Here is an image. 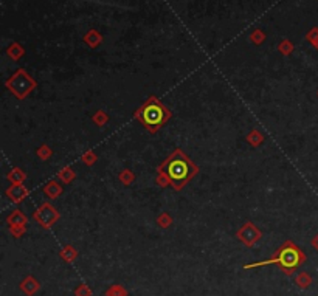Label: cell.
Wrapping results in <instances>:
<instances>
[{
  "instance_id": "8",
  "label": "cell",
  "mask_w": 318,
  "mask_h": 296,
  "mask_svg": "<svg viewBox=\"0 0 318 296\" xmlns=\"http://www.w3.org/2000/svg\"><path fill=\"white\" fill-rule=\"evenodd\" d=\"M6 224L8 226H27L28 217L23 214L20 209H14L11 214L6 217Z\"/></svg>"
},
{
  "instance_id": "4",
  "label": "cell",
  "mask_w": 318,
  "mask_h": 296,
  "mask_svg": "<svg viewBox=\"0 0 318 296\" xmlns=\"http://www.w3.org/2000/svg\"><path fill=\"white\" fill-rule=\"evenodd\" d=\"M5 87L18 100H25L33 90L37 87V82L33 79V76L25 69H18L5 81Z\"/></svg>"
},
{
  "instance_id": "7",
  "label": "cell",
  "mask_w": 318,
  "mask_h": 296,
  "mask_svg": "<svg viewBox=\"0 0 318 296\" xmlns=\"http://www.w3.org/2000/svg\"><path fill=\"white\" fill-rule=\"evenodd\" d=\"M28 194H30V191H28L27 186L23 185V183H19V185H13V183H11V186H8V188L5 189V195H6L8 199H10L13 203H16V205L22 203V202L28 197Z\"/></svg>"
},
{
  "instance_id": "19",
  "label": "cell",
  "mask_w": 318,
  "mask_h": 296,
  "mask_svg": "<svg viewBox=\"0 0 318 296\" xmlns=\"http://www.w3.org/2000/svg\"><path fill=\"white\" fill-rule=\"evenodd\" d=\"M36 155H37V158L45 161V160H50L52 158L53 151H52V147L48 146V144H40L36 149Z\"/></svg>"
},
{
  "instance_id": "13",
  "label": "cell",
  "mask_w": 318,
  "mask_h": 296,
  "mask_svg": "<svg viewBox=\"0 0 318 296\" xmlns=\"http://www.w3.org/2000/svg\"><path fill=\"white\" fill-rule=\"evenodd\" d=\"M6 54L10 59L13 61H19L20 57L25 54V48H23L19 42H13L10 47H8V50H6Z\"/></svg>"
},
{
  "instance_id": "25",
  "label": "cell",
  "mask_w": 318,
  "mask_h": 296,
  "mask_svg": "<svg viewBox=\"0 0 318 296\" xmlns=\"http://www.w3.org/2000/svg\"><path fill=\"white\" fill-rule=\"evenodd\" d=\"M106 296H127V292L121 285H112L110 289L106 292Z\"/></svg>"
},
{
  "instance_id": "11",
  "label": "cell",
  "mask_w": 318,
  "mask_h": 296,
  "mask_svg": "<svg viewBox=\"0 0 318 296\" xmlns=\"http://www.w3.org/2000/svg\"><path fill=\"white\" fill-rule=\"evenodd\" d=\"M20 290L25 293V295L31 296V295H35V293L39 290V282H37L33 276H28V278H25V279L22 281Z\"/></svg>"
},
{
  "instance_id": "20",
  "label": "cell",
  "mask_w": 318,
  "mask_h": 296,
  "mask_svg": "<svg viewBox=\"0 0 318 296\" xmlns=\"http://www.w3.org/2000/svg\"><path fill=\"white\" fill-rule=\"evenodd\" d=\"M293 50H295V47H293V44L290 42L289 39H283L281 42L278 44V52L283 56H290L293 53Z\"/></svg>"
},
{
  "instance_id": "1",
  "label": "cell",
  "mask_w": 318,
  "mask_h": 296,
  "mask_svg": "<svg viewBox=\"0 0 318 296\" xmlns=\"http://www.w3.org/2000/svg\"><path fill=\"white\" fill-rule=\"evenodd\" d=\"M157 174L165 175L174 191H182L199 174V168L182 149H176L159 164Z\"/></svg>"
},
{
  "instance_id": "2",
  "label": "cell",
  "mask_w": 318,
  "mask_h": 296,
  "mask_svg": "<svg viewBox=\"0 0 318 296\" xmlns=\"http://www.w3.org/2000/svg\"><path fill=\"white\" fill-rule=\"evenodd\" d=\"M134 117L141 122L146 130H149L151 134H156L160 127L166 124L168 120L173 117V113L156 95H151L134 112Z\"/></svg>"
},
{
  "instance_id": "26",
  "label": "cell",
  "mask_w": 318,
  "mask_h": 296,
  "mask_svg": "<svg viewBox=\"0 0 318 296\" xmlns=\"http://www.w3.org/2000/svg\"><path fill=\"white\" fill-rule=\"evenodd\" d=\"M306 40L309 44H312L318 50V28H312L311 31H309L306 35Z\"/></svg>"
},
{
  "instance_id": "10",
  "label": "cell",
  "mask_w": 318,
  "mask_h": 296,
  "mask_svg": "<svg viewBox=\"0 0 318 296\" xmlns=\"http://www.w3.org/2000/svg\"><path fill=\"white\" fill-rule=\"evenodd\" d=\"M84 44L88 45L90 48H96L103 44V35L96 30H88L84 36Z\"/></svg>"
},
{
  "instance_id": "17",
  "label": "cell",
  "mask_w": 318,
  "mask_h": 296,
  "mask_svg": "<svg viewBox=\"0 0 318 296\" xmlns=\"http://www.w3.org/2000/svg\"><path fill=\"white\" fill-rule=\"evenodd\" d=\"M118 180H120V183H123L124 186H129L135 182V174L130 169H123L118 174Z\"/></svg>"
},
{
  "instance_id": "27",
  "label": "cell",
  "mask_w": 318,
  "mask_h": 296,
  "mask_svg": "<svg viewBox=\"0 0 318 296\" xmlns=\"http://www.w3.org/2000/svg\"><path fill=\"white\" fill-rule=\"evenodd\" d=\"M75 295L76 296H92V290L88 289L86 284H81L78 289L75 290Z\"/></svg>"
},
{
  "instance_id": "28",
  "label": "cell",
  "mask_w": 318,
  "mask_h": 296,
  "mask_svg": "<svg viewBox=\"0 0 318 296\" xmlns=\"http://www.w3.org/2000/svg\"><path fill=\"white\" fill-rule=\"evenodd\" d=\"M27 231V226H10V233L14 237H22Z\"/></svg>"
},
{
  "instance_id": "5",
  "label": "cell",
  "mask_w": 318,
  "mask_h": 296,
  "mask_svg": "<svg viewBox=\"0 0 318 296\" xmlns=\"http://www.w3.org/2000/svg\"><path fill=\"white\" fill-rule=\"evenodd\" d=\"M33 219L42 228H52L59 220V211L52 203L44 202L40 207L33 212Z\"/></svg>"
},
{
  "instance_id": "24",
  "label": "cell",
  "mask_w": 318,
  "mask_h": 296,
  "mask_svg": "<svg viewBox=\"0 0 318 296\" xmlns=\"http://www.w3.org/2000/svg\"><path fill=\"white\" fill-rule=\"evenodd\" d=\"M171 224H173V217H171V214H168V212H161L157 217V225L160 228H169Z\"/></svg>"
},
{
  "instance_id": "6",
  "label": "cell",
  "mask_w": 318,
  "mask_h": 296,
  "mask_svg": "<svg viewBox=\"0 0 318 296\" xmlns=\"http://www.w3.org/2000/svg\"><path fill=\"white\" fill-rule=\"evenodd\" d=\"M236 236H238V239L242 244H246L247 246H253L261 239V237H263V233H261L259 229L256 228V225L253 224V222L248 220L238 229Z\"/></svg>"
},
{
  "instance_id": "3",
  "label": "cell",
  "mask_w": 318,
  "mask_h": 296,
  "mask_svg": "<svg viewBox=\"0 0 318 296\" xmlns=\"http://www.w3.org/2000/svg\"><path fill=\"white\" fill-rule=\"evenodd\" d=\"M304 261H306L304 253L301 251L292 241H287L280 248V251L276 253L275 258L268 259V261H263V262H256V264H251V265H246V268H253V267H261V265L276 264V265H280L284 271H286L287 275H292V271L295 270L297 267H300Z\"/></svg>"
},
{
  "instance_id": "14",
  "label": "cell",
  "mask_w": 318,
  "mask_h": 296,
  "mask_svg": "<svg viewBox=\"0 0 318 296\" xmlns=\"http://www.w3.org/2000/svg\"><path fill=\"white\" fill-rule=\"evenodd\" d=\"M247 143H248L250 146H253V147L261 146V144L264 143V135H263V132H261V130H258V129H251L250 132L247 134Z\"/></svg>"
},
{
  "instance_id": "23",
  "label": "cell",
  "mask_w": 318,
  "mask_h": 296,
  "mask_svg": "<svg viewBox=\"0 0 318 296\" xmlns=\"http://www.w3.org/2000/svg\"><path fill=\"white\" fill-rule=\"evenodd\" d=\"M295 282H297L298 287H301V289H307V287L311 285V282H312V278L309 276L307 273H300L297 276V279H295Z\"/></svg>"
},
{
  "instance_id": "18",
  "label": "cell",
  "mask_w": 318,
  "mask_h": 296,
  "mask_svg": "<svg viewBox=\"0 0 318 296\" xmlns=\"http://www.w3.org/2000/svg\"><path fill=\"white\" fill-rule=\"evenodd\" d=\"M61 258H62L65 262H73V261L78 258V251L73 248L71 245H67V246H64V248H62Z\"/></svg>"
},
{
  "instance_id": "16",
  "label": "cell",
  "mask_w": 318,
  "mask_h": 296,
  "mask_svg": "<svg viewBox=\"0 0 318 296\" xmlns=\"http://www.w3.org/2000/svg\"><path fill=\"white\" fill-rule=\"evenodd\" d=\"M92 121L95 122L98 127H104V126L109 122V115L106 113V110H101V109H100V110H96V112L93 113Z\"/></svg>"
},
{
  "instance_id": "15",
  "label": "cell",
  "mask_w": 318,
  "mask_h": 296,
  "mask_svg": "<svg viewBox=\"0 0 318 296\" xmlns=\"http://www.w3.org/2000/svg\"><path fill=\"white\" fill-rule=\"evenodd\" d=\"M75 178H76V174H75V171H73L70 166H65V168H62V169L58 172V180H61L64 185L71 183Z\"/></svg>"
},
{
  "instance_id": "22",
  "label": "cell",
  "mask_w": 318,
  "mask_h": 296,
  "mask_svg": "<svg viewBox=\"0 0 318 296\" xmlns=\"http://www.w3.org/2000/svg\"><path fill=\"white\" fill-rule=\"evenodd\" d=\"M81 161H83L86 166H93V164L98 161V155L95 154V151H87L83 154V157H81Z\"/></svg>"
},
{
  "instance_id": "29",
  "label": "cell",
  "mask_w": 318,
  "mask_h": 296,
  "mask_svg": "<svg viewBox=\"0 0 318 296\" xmlns=\"http://www.w3.org/2000/svg\"><path fill=\"white\" fill-rule=\"evenodd\" d=\"M156 185L160 186V188H168V186H169V182H168V178H166L165 175L157 174V177H156Z\"/></svg>"
},
{
  "instance_id": "12",
  "label": "cell",
  "mask_w": 318,
  "mask_h": 296,
  "mask_svg": "<svg viewBox=\"0 0 318 296\" xmlns=\"http://www.w3.org/2000/svg\"><path fill=\"white\" fill-rule=\"evenodd\" d=\"M6 178L10 180V183L19 185V183H23V182L27 180V174H25V172H23L20 168H13V169L6 174Z\"/></svg>"
},
{
  "instance_id": "30",
  "label": "cell",
  "mask_w": 318,
  "mask_h": 296,
  "mask_svg": "<svg viewBox=\"0 0 318 296\" xmlns=\"http://www.w3.org/2000/svg\"><path fill=\"white\" fill-rule=\"evenodd\" d=\"M312 246H314L315 250H318V234H317V236L314 237V239H312Z\"/></svg>"
},
{
  "instance_id": "21",
  "label": "cell",
  "mask_w": 318,
  "mask_h": 296,
  "mask_svg": "<svg viewBox=\"0 0 318 296\" xmlns=\"http://www.w3.org/2000/svg\"><path fill=\"white\" fill-rule=\"evenodd\" d=\"M250 40L253 42L255 45H261V44H264L265 42V33L263 30H253L251 31V35H250Z\"/></svg>"
},
{
  "instance_id": "9",
  "label": "cell",
  "mask_w": 318,
  "mask_h": 296,
  "mask_svg": "<svg viewBox=\"0 0 318 296\" xmlns=\"http://www.w3.org/2000/svg\"><path fill=\"white\" fill-rule=\"evenodd\" d=\"M44 194L48 197V199H58V197L64 192V188L61 183H58L56 180H50V182H47L45 186H44Z\"/></svg>"
}]
</instances>
